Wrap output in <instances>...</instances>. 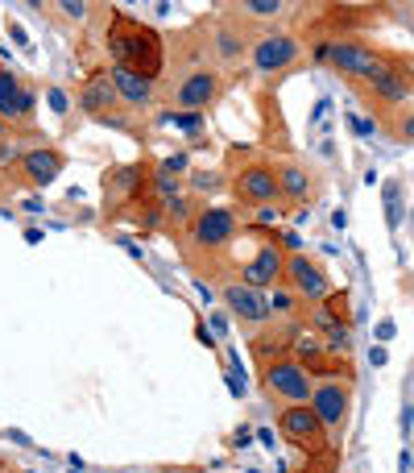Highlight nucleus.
Wrapping results in <instances>:
<instances>
[{
    "label": "nucleus",
    "instance_id": "f257e3e1",
    "mask_svg": "<svg viewBox=\"0 0 414 473\" xmlns=\"http://www.w3.org/2000/svg\"><path fill=\"white\" fill-rule=\"evenodd\" d=\"M108 46H112V54H117V67H129V71L145 75L150 84L158 79V71H162V42H158V34L150 29V25H137V21H129V17H117Z\"/></svg>",
    "mask_w": 414,
    "mask_h": 473
},
{
    "label": "nucleus",
    "instance_id": "f03ea898",
    "mask_svg": "<svg viewBox=\"0 0 414 473\" xmlns=\"http://www.w3.org/2000/svg\"><path fill=\"white\" fill-rule=\"evenodd\" d=\"M348 407H353V390H348V382H336V378L315 382V390H311V412L320 415L323 432L340 436V428L348 424Z\"/></svg>",
    "mask_w": 414,
    "mask_h": 473
},
{
    "label": "nucleus",
    "instance_id": "7ed1b4c3",
    "mask_svg": "<svg viewBox=\"0 0 414 473\" xmlns=\"http://www.w3.org/2000/svg\"><path fill=\"white\" fill-rule=\"evenodd\" d=\"M311 390H315V378H311L307 365L298 362H270L265 365V395L286 403H311Z\"/></svg>",
    "mask_w": 414,
    "mask_h": 473
},
{
    "label": "nucleus",
    "instance_id": "20e7f679",
    "mask_svg": "<svg viewBox=\"0 0 414 473\" xmlns=\"http://www.w3.org/2000/svg\"><path fill=\"white\" fill-rule=\"evenodd\" d=\"M323 59L340 75H353V79H373L381 71V54L361 46V42H331V46H323Z\"/></svg>",
    "mask_w": 414,
    "mask_h": 473
},
{
    "label": "nucleus",
    "instance_id": "39448f33",
    "mask_svg": "<svg viewBox=\"0 0 414 473\" xmlns=\"http://www.w3.org/2000/svg\"><path fill=\"white\" fill-rule=\"evenodd\" d=\"M286 279H290V291H295L298 299H307V304H323V299L331 295L323 266H320V262H311L307 254H290V257H286Z\"/></svg>",
    "mask_w": 414,
    "mask_h": 473
},
{
    "label": "nucleus",
    "instance_id": "423d86ee",
    "mask_svg": "<svg viewBox=\"0 0 414 473\" xmlns=\"http://www.w3.org/2000/svg\"><path fill=\"white\" fill-rule=\"evenodd\" d=\"M282 436L290 440V444H298V449L320 453L328 432H323L320 415L311 412V403H298V407H286L282 412Z\"/></svg>",
    "mask_w": 414,
    "mask_h": 473
},
{
    "label": "nucleus",
    "instance_id": "0eeeda50",
    "mask_svg": "<svg viewBox=\"0 0 414 473\" xmlns=\"http://www.w3.org/2000/svg\"><path fill=\"white\" fill-rule=\"evenodd\" d=\"M298 59V42L290 34H265L253 42V67L261 75H278Z\"/></svg>",
    "mask_w": 414,
    "mask_h": 473
},
{
    "label": "nucleus",
    "instance_id": "6e6552de",
    "mask_svg": "<svg viewBox=\"0 0 414 473\" xmlns=\"http://www.w3.org/2000/svg\"><path fill=\"white\" fill-rule=\"evenodd\" d=\"M215 96H220V75L207 71V67H203V71H191L187 79L175 87V104L178 109H187L191 117L203 112L207 104H215Z\"/></svg>",
    "mask_w": 414,
    "mask_h": 473
},
{
    "label": "nucleus",
    "instance_id": "1a4fd4ad",
    "mask_svg": "<svg viewBox=\"0 0 414 473\" xmlns=\"http://www.w3.org/2000/svg\"><path fill=\"white\" fill-rule=\"evenodd\" d=\"M34 117V92L21 87L12 71H0V121L4 125H25Z\"/></svg>",
    "mask_w": 414,
    "mask_h": 473
},
{
    "label": "nucleus",
    "instance_id": "9d476101",
    "mask_svg": "<svg viewBox=\"0 0 414 473\" xmlns=\"http://www.w3.org/2000/svg\"><path fill=\"white\" fill-rule=\"evenodd\" d=\"M232 192H237L240 200H248V204H273V200L282 195V187H278V170H270V167L240 170L237 179H232Z\"/></svg>",
    "mask_w": 414,
    "mask_h": 473
},
{
    "label": "nucleus",
    "instance_id": "9b49d317",
    "mask_svg": "<svg viewBox=\"0 0 414 473\" xmlns=\"http://www.w3.org/2000/svg\"><path fill=\"white\" fill-rule=\"evenodd\" d=\"M191 237L199 245H228L237 237V216L228 208H203L195 224H191Z\"/></svg>",
    "mask_w": 414,
    "mask_h": 473
},
{
    "label": "nucleus",
    "instance_id": "f8f14e48",
    "mask_svg": "<svg viewBox=\"0 0 414 473\" xmlns=\"http://www.w3.org/2000/svg\"><path fill=\"white\" fill-rule=\"evenodd\" d=\"M286 279V257L278 245H261L257 254H253V262L245 266V287H253V291H261V287H278V282Z\"/></svg>",
    "mask_w": 414,
    "mask_h": 473
},
{
    "label": "nucleus",
    "instance_id": "ddd939ff",
    "mask_svg": "<svg viewBox=\"0 0 414 473\" xmlns=\"http://www.w3.org/2000/svg\"><path fill=\"white\" fill-rule=\"evenodd\" d=\"M224 307L237 315L240 324H261V320L270 315V304L261 299V291H253V287H245V282L228 287V291H224Z\"/></svg>",
    "mask_w": 414,
    "mask_h": 473
},
{
    "label": "nucleus",
    "instance_id": "4468645a",
    "mask_svg": "<svg viewBox=\"0 0 414 473\" xmlns=\"http://www.w3.org/2000/svg\"><path fill=\"white\" fill-rule=\"evenodd\" d=\"M369 84H373V96L386 100V104H402V100L414 92L410 71H406L402 62H390V67H381V71L373 75Z\"/></svg>",
    "mask_w": 414,
    "mask_h": 473
},
{
    "label": "nucleus",
    "instance_id": "2eb2a0df",
    "mask_svg": "<svg viewBox=\"0 0 414 473\" xmlns=\"http://www.w3.org/2000/svg\"><path fill=\"white\" fill-rule=\"evenodd\" d=\"M117 84L108 79V75H92L87 84H83V92H79V104L92 117H100V121H108V109H117Z\"/></svg>",
    "mask_w": 414,
    "mask_h": 473
},
{
    "label": "nucleus",
    "instance_id": "dca6fc26",
    "mask_svg": "<svg viewBox=\"0 0 414 473\" xmlns=\"http://www.w3.org/2000/svg\"><path fill=\"white\" fill-rule=\"evenodd\" d=\"M21 170L29 183L46 187V183H54L62 175V154L59 150H29V154L21 158Z\"/></svg>",
    "mask_w": 414,
    "mask_h": 473
},
{
    "label": "nucleus",
    "instance_id": "f3484780",
    "mask_svg": "<svg viewBox=\"0 0 414 473\" xmlns=\"http://www.w3.org/2000/svg\"><path fill=\"white\" fill-rule=\"evenodd\" d=\"M112 84H117V96L120 100H129V104H145V100L154 96V84L145 79V75L129 71V67H112Z\"/></svg>",
    "mask_w": 414,
    "mask_h": 473
},
{
    "label": "nucleus",
    "instance_id": "a211bd4d",
    "mask_svg": "<svg viewBox=\"0 0 414 473\" xmlns=\"http://www.w3.org/2000/svg\"><path fill=\"white\" fill-rule=\"evenodd\" d=\"M295 353H298V365H307L311 374H315V370H323V362H328V345H323L320 332H298Z\"/></svg>",
    "mask_w": 414,
    "mask_h": 473
},
{
    "label": "nucleus",
    "instance_id": "6ab92c4d",
    "mask_svg": "<svg viewBox=\"0 0 414 473\" xmlns=\"http://www.w3.org/2000/svg\"><path fill=\"white\" fill-rule=\"evenodd\" d=\"M278 187H282V195L286 200H303V195H307V170L303 167H282L278 170Z\"/></svg>",
    "mask_w": 414,
    "mask_h": 473
},
{
    "label": "nucleus",
    "instance_id": "aec40b11",
    "mask_svg": "<svg viewBox=\"0 0 414 473\" xmlns=\"http://www.w3.org/2000/svg\"><path fill=\"white\" fill-rule=\"evenodd\" d=\"M215 54H220V59H240V54H245V37H240L237 29H220V34H215Z\"/></svg>",
    "mask_w": 414,
    "mask_h": 473
},
{
    "label": "nucleus",
    "instance_id": "412c9836",
    "mask_svg": "<svg viewBox=\"0 0 414 473\" xmlns=\"http://www.w3.org/2000/svg\"><path fill=\"white\" fill-rule=\"evenodd\" d=\"M295 304H298V295H295V291H282V287H273L270 312H278V315H290V312H295Z\"/></svg>",
    "mask_w": 414,
    "mask_h": 473
},
{
    "label": "nucleus",
    "instance_id": "4be33fe9",
    "mask_svg": "<svg viewBox=\"0 0 414 473\" xmlns=\"http://www.w3.org/2000/svg\"><path fill=\"white\" fill-rule=\"evenodd\" d=\"M240 9H245L248 17H278V12H282V4H278V0H245Z\"/></svg>",
    "mask_w": 414,
    "mask_h": 473
},
{
    "label": "nucleus",
    "instance_id": "5701e85b",
    "mask_svg": "<svg viewBox=\"0 0 414 473\" xmlns=\"http://www.w3.org/2000/svg\"><path fill=\"white\" fill-rule=\"evenodd\" d=\"M59 9L67 12V17H75V21H83V17H87V4H83V0H62Z\"/></svg>",
    "mask_w": 414,
    "mask_h": 473
},
{
    "label": "nucleus",
    "instance_id": "b1692460",
    "mask_svg": "<svg viewBox=\"0 0 414 473\" xmlns=\"http://www.w3.org/2000/svg\"><path fill=\"white\" fill-rule=\"evenodd\" d=\"M386 208H390V224H398V183L386 187Z\"/></svg>",
    "mask_w": 414,
    "mask_h": 473
},
{
    "label": "nucleus",
    "instance_id": "393cba45",
    "mask_svg": "<svg viewBox=\"0 0 414 473\" xmlns=\"http://www.w3.org/2000/svg\"><path fill=\"white\" fill-rule=\"evenodd\" d=\"M195 187H199V192H212V187H220V179H215V175H195Z\"/></svg>",
    "mask_w": 414,
    "mask_h": 473
},
{
    "label": "nucleus",
    "instance_id": "a878e982",
    "mask_svg": "<svg viewBox=\"0 0 414 473\" xmlns=\"http://www.w3.org/2000/svg\"><path fill=\"white\" fill-rule=\"evenodd\" d=\"M166 125H183V129H195V117H175V112H170V117H166Z\"/></svg>",
    "mask_w": 414,
    "mask_h": 473
},
{
    "label": "nucleus",
    "instance_id": "bb28decb",
    "mask_svg": "<svg viewBox=\"0 0 414 473\" xmlns=\"http://www.w3.org/2000/svg\"><path fill=\"white\" fill-rule=\"evenodd\" d=\"M4 134H9V125H4V121H0V137H4Z\"/></svg>",
    "mask_w": 414,
    "mask_h": 473
}]
</instances>
